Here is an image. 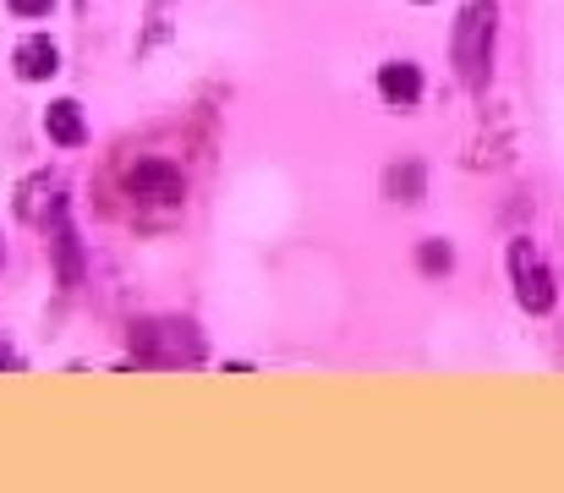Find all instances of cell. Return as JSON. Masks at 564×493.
Listing matches in <instances>:
<instances>
[{
  "mask_svg": "<svg viewBox=\"0 0 564 493\" xmlns=\"http://www.w3.org/2000/svg\"><path fill=\"white\" fill-rule=\"evenodd\" d=\"M494 33H499V6L494 0H466L460 17H455V39H449V55H455V72H460L466 88H488Z\"/></svg>",
  "mask_w": 564,
  "mask_h": 493,
  "instance_id": "6da1fadb",
  "label": "cell"
},
{
  "mask_svg": "<svg viewBox=\"0 0 564 493\" xmlns=\"http://www.w3.org/2000/svg\"><path fill=\"white\" fill-rule=\"evenodd\" d=\"M132 356H138V367L203 362V334L187 319H143V324H132Z\"/></svg>",
  "mask_w": 564,
  "mask_h": 493,
  "instance_id": "7a4b0ae2",
  "label": "cell"
},
{
  "mask_svg": "<svg viewBox=\"0 0 564 493\" xmlns=\"http://www.w3.org/2000/svg\"><path fill=\"white\" fill-rule=\"evenodd\" d=\"M44 236H50V253H55V280L61 291H77L88 264H83V242L72 231V203L66 197H50V214H44Z\"/></svg>",
  "mask_w": 564,
  "mask_h": 493,
  "instance_id": "3957f363",
  "label": "cell"
},
{
  "mask_svg": "<svg viewBox=\"0 0 564 493\" xmlns=\"http://www.w3.org/2000/svg\"><path fill=\"white\" fill-rule=\"evenodd\" d=\"M510 275H516V302H521L527 313H549V308H554V275H549V264L538 258L532 236H516V242H510Z\"/></svg>",
  "mask_w": 564,
  "mask_h": 493,
  "instance_id": "277c9868",
  "label": "cell"
},
{
  "mask_svg": "<svg viewBox=\"0 0 564 493\" xmlns=\"http://www.w3.org/2000/svg\"><path fill=\"white\" fill-rule=\"evenodd\" d=\"M127 192L132 197H143V203H160V208H176L182 197H187V175L176 170L171 160H138L127 170Z\"/></svg>",
  "mask_w": 564,
  "mask_h": 493,
  "instance_id": "5b68a950",
  "label": "cell"
},
{
  "mask_svg": "<svg viewBox=\"0 0 564 493\" xmlns=\"http://www.w3.org/2000/svg\"><path fill=\"white\" fill-rule=\"evenodd\" d=\"M11 66H17V77H22V83H44V77H55V72H61V50H55V39H50V33H28V39L17 44Z\"/></svg>",
  "mask_w": 564,
  "mask_h": 493,
  "instance_id": "8992f818",
  "label": "cell"
},
{
  "mask_svg": "<svg viewBox=\"0 0 564 493\" xmlns=\"http://www.w3.org/2000/svg\"><path fill=\"white\" fill-rule=\"evenodd\" d=\"M378 94H383L389 105L411 110V105L422 99V72H416L411 61H383V66H378Z\"/></svg>",
  "mask_w": 564,
  "mask_h": 493,
  "instance_id": "52a82bcc",
  "label": "cell"
},
{
  "mask_svg": "<svg viewBox=\"0 0 564 493\" xmlns=\"http://www.w3.org/2000/svg\"><path fill=\"white\" fill-rule=\"evenodd\" d=\"M44 132H50V143H61V149H83V143H88V121H83V110H77L72 99H55V105L44 110Z\"/></svg>",
  "mask_w": 564,
  "mask_h": 493,
  "instance_id": "ba28073f",
  "label": "cell"
},
{
  "mask_svg": "<svg viewBox=\"0 0 564 493\" xmlns=\"http://www.w3.org/2000/svg\"><path fill=\"white\" fill-rule=\"evenodd\" d=\"M422 164H394L389 175H383V192L394 197V203H422Z\"/></svg>",
  "mask_w": 564,
  "mask_h": 493,
  "instance_id": "9c48e42d",
  "label": "cell"
},
{
  "mask_svg": "<svg viewBox=\"0 0 564 493\" xmlns=\"http://www.w3.org/2000/svg\"><path fill=\"white\" fill-rule=\"evenodd\" d=\"M416 264H422V275H449V264H455V253H449V242H422V253H416Z\"/></svg>",
  "mask_w": 564,
  "mask_h": 493,
  "instance_id": "30bf717a",
  "label": "cell"
},
{
  "mask_svg": "<svg viewBox=\"0 0 564 493\" xmlns=\"http://www.w3.org/2000/svg\"><path fill=\"white\" fill-rule=\"evenodd\" d=\"M6 6H11L17 17H50V11H55V0H6Z\"/></svg>",
  "mask_w": 564,
  "mask_h": 493,
  "instance_id": "8fae6325",
  "label": "cell"
},
{
  "mask_svg": "<svg viewBox=\"0 0 564 493\" xmlns=\"http://www.w3.org/2000/svg\"><path fill=\"white\" fill-rule=\"evenodd\" d=\"M416 6H427V0H416Z\"/></svg>",
  "mask_w": 564,
  "mask_h": 493,
  "instance_id": "7c38bea8",
  "label": "cell"
}]
</instances>
